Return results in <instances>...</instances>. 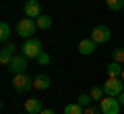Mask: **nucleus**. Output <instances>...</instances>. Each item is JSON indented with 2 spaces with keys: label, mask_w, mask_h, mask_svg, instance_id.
<instances>
[{
  "label": "nucleus",
  "mask_w": 124,
  "mask_h": 114,
  "mask_svg": "<svg viewBox=\"0 0 124 114\" xmlns=\"http://www.w3.org/2000/svg\"><path fill=\"white\" fill-rule=\"evenodd\" d=\"M35 31H37V23H35V19H31V17H25V19H21V21L17 23V33L21 35L23 40L33 37Z\"/></svg>",
  "instance_id": "nucleus-1"
},
{
  "label": "nucleus",
  "mask_w": 124,
  "mask_h": 114,
  "mask_svg": "<svg viewBox=\"0 0 124 114\" xmlns=\"http://www.w3.org/2000/svg\"><path fill=\"white\" fill-rule=\"evenodd\" d=\"M114 60L120 62V64L124 62V48H116V50H114Z\"/></svg>",
  "instance_id": "nucleus-21"
},
{
  "label": "nucleus",
  "mask_w": 124,
  "mask_h": 114,
  "mask_svg": "<svg viewBox=\"0 0 124 114\" xmlns=\"http://www.w3.org/2000/svg\"><path fill=\"white\" fill-rule=\"evenodd\" d=\"M27 66H29V58L21 54V56H15L13 60H10L8 69H10V73H13V75H19V73H25Z\"/></svg>",
  "instance_id": "nucleus-7"
},
{
  "label": "nucleus",
  "mask_w": 124,
  "mask_h": 114,
  "mask_svg": "<svg viewBox=\"0 0 124 114\" xmlns=\"http://www.w3.org/2000/svg\"><path fill=\"white\" fill-rule=\"evenodd\" d=\"M15 50H17V48H15V44H8V42H4V44H2V50H0V62L8 66V64H10V60L15 58Z\"/></svg>",
  "instance_id": "nucleus-8"
},
{
  "label": "nucleus",
  "mask_w": 124,
  "mask_h": 114,
  "mask_svg": "<svg viewBox=\"0 0 124 114\" xmlns=\"http://www.w3.org/2000/svg\"><path fill=\"white\" fill-rule=\"evenodd\" d=\"M118 102H120V104H124V91H122V93L118 96Z\"/></svg>",
  "instance_id": "nucleus-24"
},
{
  "label": "nucleus",
  "mask_w": 124,
  "mask_h": 114,
  "mask_svg": "<svg viewBox=\"0 0 124 114\" xmlns=\"http://www.w3.org/2000/svg\"><path fill=\"white\" fill-rule=\"evenodd\" d=\"M79 104L83 106V108H87V106L91 104V93H83V96H79Z\"/></svg>",
  "instance_id": "nucleus-19"
},
{
  "label": "nucleus",
  "mask_w": 124,
  "mask_h": 114,
  "mask_svg": "<svg viewBox=\"0 0 124 114\" xmlns=\"http://www.w3.org/2000/svg\"><path fill=\"white\" fill-rule=\"evenodd\" d=\"M41 100H37V97H29V100L25 102V112L29 114H39L41 112Z\"/></svg>",
  "instance_id": "nucleus-10"
},
{
  "label": "nucleus",
  "mask_w": 124,
  "mask_h": 114,
  "mask_svg": "<svg viewBox=\"0 0 124 114\" xmlns=\"http://www.w3.org/2000/svg\"><path fill=\"white\" fill-rule=\"evenodd\" d=\"M39 114H56V112H54V110H50V108H46V110H41Z\"/></svg>",
  "instance_id": "nucleus-23"
},
{
  "label": "nucleus",
  "mask_w": 124,
  "mask_h": 114,
  "mask_svg": "<svg viewBox=\"0 0 124 114\" xmlns=\"http://www.w3.org/2000/svg\"><path fill=\"white\" fill-rule=\"evenodd\" d=\"M112 37V29L108 25H97V27H93L91 31V40L95 42V44H106V42H110Z\"/></svg>",
  "instance_id": "nucleus-6"
},
{
  "label": "nucleus",
  "mask_w": 124,
  "mask_h": 114,
  "mask_svg": "<svg viewBox=\"0 0 124 114\" xmlns=\"http://www.w3.org/2000/svg\"><path fill=\"white\" fill-rule=\"evenodd\" d=\"M50 85H52V81H50V77L44 75V73L37 75L35 79H33V87H35V89H48Z\"/></svg>",
  "instance_id": "nucleus-12"
},
{
  "label": "nucleus",
  "mask_w": 124,
  "mask_h": 114,
  "mask_svg": "<svg viewBox=\"0 0 124 114\" xmlns=\"http://www.w3.org/2000/svg\"><path fill=\"white\" fill-rule=\"evenodd\" d=\"M23 114H29V112H23Z\"/></svg>",
  "instance_id": "nucleus-26"
},
{
  "label": "nucleus",
  "mask_w": 124,
  "mask_h": 114,
  "mask_svg": "<svg viewBox=\"0 0 124 114\" xmlns=\"http://www.w3.org/2000/svg\"><path fill=\"white\" fill-rule=\"evenodd\" d=\"M89 93H91V100L97 102V100H103V93H106V91H103V87H93Z\"/></svg>",
  "instance_id": "nucleus-18"
},
{
  "label": "nucleus",
  "mask_w": 124,
  "mask_h": 114,
  "mask_svg": "<svg viewBox=\"0 0 124 114\" xmlns=\"http://www.w3.org/2000/svg\"><path fill=\"white\" fill-rule=\"evenodd\" d=\"M124 81L120 79V77H110V79L103 83V91H106V96H112V97H118L120 93L124 91Z\"/></svg>",
  "instance_id": "nucleus-4"
},
{
  "label": "nucleus",
  "mask_w": 124,
  "mask_h": 114,
  "mask_svg": "<svg viewBox=\"0 0 124 114\" xmlns=\"http://www.w3.org/2000/svg\"><path fill=\"white\" fill-rule=\"evenodd\" d=\"M120 79H122V81H124V70H122V75H120Z\"/></svg>",
  "instance_id": "nucleus-25"
},
{
  "label": "nucleus",
  "mask_w": 124,
  "mask_h": 114,
  "mask_svg": "<svg viewBox=\"0 0 124 114\" xmlns=\"http://www.w3.org/2000/svg\"><path fill=\"white\" fill-rule=\"evenodd\" d=\"M25 15L31 19H37L41 15V4H39V0H27L25 2Z\"/></svg>",
  "instance_id": "nucleus-9"
},
{
  "label": "nucleus",
  "mask_w": 124,
  "mask_h": 114,
  "mask_svg": "<svg viewBox=\"0 0 124 114\" xmlns=\"http://www.w3.org/2000/svg\"><path fill=\"white\" fill-rule=\"evenodd\" d=\"M35 23H37L39 29H50V27H52V17H48V15H39V17L35 19Z\"/></svg>",
  "instance_id": "nucleus-14"
},
{
  "label": "nucleus",
  "mask_w": 124,
  "mask_h": 114,
  "mask_svg": "<svg viewBox=\"0 0 124 114\" xmlns=\"http://www.w3.org/2000/svg\"><path fill=\"white\" fill-rule=\"evenodd\" d=\"M35 60H37V62H39V64H41V66H48V64H50V54H46V52H41V54H39V56H37V58H35Z\"/></svg>",
  "instance_id": "nucleus-20"
},
{
  "label": "nucleus",
  "mask_w": 124,
  "mask_h": 114,
  "mask_svg": "<svg viewBox=\"0 0 124 114\" xmlns=\"http://www.w3.org/2000/svg\"><path fill=\"white\" fill-rule=\"evenodd\" d=\"M120 102L118 97H112V96H103V100H99V108H101L103 114H120Z\"/></svg>",
  "instance_id": "nucleus-5"
},
{
  "label": "nucleus",
  "mask_w": 124,
  "mask_h": 114,
  "mask_svg": "<svg viewBox=\"0 0 124 114\" xmlns=\"http://www.w3.org/2000/svg\"><path fill=\"white\" fill-rule=\"evenodd\" d=\"M8 37H10V25L8 23H0V40L8 42Z\"/></svg>",
  "instance_id": "nucleus-16"
},
{
  "label": "nucleus",
  "mask_w": 124,
  "mask_h": 114,
  "mask_svg": "<svg viewBox=\"0 0 124 114\" xmlns=\"http://www.w3.org/2000/svg\"><path fill=\"white\" fill-rule=\"evenodd\" d=\"M31 87H33V79H29L27 73H19L13 77V89L17 93H27Z\"/></svg>",
  "instance_id": "nucleus-2"
},
{
  "label": "nucleus",
  "mask_w": 124,
  "mask_h": 114,
  "mask_svg": "<svg viewBox=\"0 0 124 114\" xmlns=\"http://www.w3.org/2000/svg\"><path fill=\"white\" fill-rule=\"evenodd\" d=\"M64 114H85V108L77 102V104H68L64 106Z\"/></svg>",
  "instance_id": "nucleus-15"
},
{
  "label": "nucleus",
  "mask_w": 124,
  "mask_h": 114,
  "mask_svg": "<svg viewBox=\"0 0 124 114\" xmlns=\"http://www.w3.org/2000/svg\"><path fill=\"white\" fill-rule=\"evenodd\" d=\"M108 75H110V77H120V75H122V70H124V66L120 64V62H110V64H108Z\"/></svg>",
  "instance_id": "nucleus-13"
},
{
  "label": "nucleus",
  "mask_w": 124,
  "mask_h": 114,
  "mask_svg": "<svg viewBox=\"0 0 124 114\" xmlns=\"http://www.w3.org/2000/svg\"><path fill=\"white\" fill-rule=\"evenodd\" d=\"M95 46H97V44H95L91 37H89V40H81L79 42V52L83 54V56H89V54L95 52Z\"/></svg>",
  "instance_id": "nucleus-11"
},
{
  "label": "nucleus",
  "mask_w": 124,
  "mask_h": 114,
  "mask_svg": "<svg viewBox=\"0 0 124 114\" xmlns=\"http://www.w3.org/2000/svg\"><path fill=\"white\" fill-rule=\"evenodd\" d=\"M41 52H44V50H41V42L37 40V37L25 40V44H23V56H27L31 60V58H37Z\"/></svg>",
  "instance_id": "nucleus-3"
},
{
  "label": "nucleus",
  "mask_w": 124,
  "mask_h": 114,
  "mask_svg": "<svg viewBox=\"0 0 124 114\" xmlns=\"http://www.w3.org/2000/svg\"><path fill=\"white\" fill-rule=\"evenodd\" d=\"M106 4L110 10H120L124 6V0H106Z\"/></svg>",
  "instance_id": "nucleus-17"
},
{
  "label": "nucleus",
  "mask_w": 124,
  "mask_h": 114,
  "mask_svg": "<svg viewBox=\"0 0 124 114\" xmlns=\"http://www.w3.org/2000/svg\"><path fill=\"white\" fill-rule=\"evenodd\" d=\"M85 114H103L101 108H93V106H87L85 108Z\"/></svg>",
  "instance_id": "nucleus-22"
}]
</instances>
